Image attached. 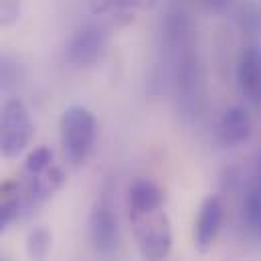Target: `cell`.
Segmentation results:
<instances>
[{"label": "cell", "mask_w": 261, "mask_h": 261, "mask_svg": "<svg viewBox=\"0 0 261 261\" xmlns=\"http://www.w3.org/2000/svg\"><path fill=\"white\" fill-rule=\"evenodd\" d=\"M20 18V0H0V27H12Z\"/></svg>", "instance_id": "obj_17"}, {"label": "cell", "mask_w": 261, "mask_h": 261, "mask_svg": "<svg viewBox=\"0 0 261 261\" xmlns=\"http://www.w3.org/2000/svg\"><path fill=\"white\" fill-rule=\"evenodd\" d=\"M251 116L243 106H233L229 108L219 124V136L223 140V144L227 146H237L249 140L251 136Z\"/></svg>", "instance_id": "obj_8"}, {"label": "cell", "mask_w": 261, "mask_h": 261, "mask_svg": "<svg viewBox=\"0 0 261 261\" xmlns=\"http://www.w3.org/2000/svg\"><path fill=\"white\" fill-rule=\"evenodd\" d=\"M24 81V65L14 53L0 51V95H14Z\"/></svg>", "instance_id": "obj_12"}, {"label": "cell", "mask_w": 261, "mask_h": 261, "mask_svg": "<svg viewBox=\"0 0 261 261\" xmlns=\"http://www.w3.org/2000/svg\"><path fill=\"white\" fill-rule=\"evenodd\" d=\"M65 182V174L59 166H49L47 170H43L41 174L31 176V182L27 187V200L29 204H41L45 200H49L55 195Z\"/></svg>", "instance_id": "obj_10"}, {"label": "cell", "mask_w": 261, "mask_h": 261, "mask_svg": "<svg viewBox=\"0 0 261 261\" xmlns=\"http://www.w3.org/2000/svg\"><path fill=\"white\" fill-rule=\"evenodd\" d=\"M158 6V0H99L93 6V12L114 20L130 22L134 12H148Z\"/></svg>", "instance_id": "obj_11"}, {"label": "cell", "mask_w": 261, "mask_h": 261, "mask_svg": "<svg viewBox=\"0 0 261 261\" xmlns=\"http://www.w3.org/2000/svg\"><path fill=\"white\" fill-rule=\"evenodd\" d=\"M164 204V193L162 189L148 178H138L130 187L128 193V206L130 215H146L162 208Z\"/></svg>", "instance_id": "obj_9"}, {"label": "cell", "mask_w": 261, "mask_h": 261, "mask_svg": "<svg viewBox=\"0 0 261 261\" xmlns=\"http://www.w3.org/2000/svg\"><path fill=\"white\" fill-rule=\"evenodd\" d=\"M89 237L97 253L112 255L120 243V223L110 196H101L89 215Z\"/></svg>", "instance_id": "obj_5"}, {"label": "cell", "mask_w": 261, "mask_h": 261, "mask_svg": "<svg viewBox=\"0 0 261 261\" xmlns=\"http://www.w3.org/2000/svg\"><path fill=\"white\" fill-rule=\"evenodd\" d=\"M59 136L65 158L71 164H81L93 150L97 122L95 116L83 106H71L61 114L59 120Z\"/></svg>", "instance_id": "obj_1"}, {"label": "cell", "mask_w": 261, "mask_h": 261, "mask_svg": "<svg viewBox=\"0 0 261 261\" xmlns=\"http://www.w3.org/2000/svg\"><path fill=\"white\" fill-rule=\"evenodd\" d=\"M225 219V204L217 195L206 196L198 208V217L195 223V247L200 253L213 249L217 235L223 227Z\"/></svg>", "instance_id": "obj_6"}, {"label": "cell", "mask_w": 261, "mask_h": 261, "mask_svg": "<svg viewBox=\"0 0 261 261\" xmlns=\"http://www.w3.org/2000/svg\"><path fill=\"white\" fill-rule=\"evenodd\" d=\"M138 251L144 261H162L172 251V227L168 215L158 208L146 215H130Z\"/></svg>", "instance_id": "obj_3"}, {"label": "cell", "mask_w": 261, "mask_h": 261, "mask_svg": "<svg viewBox=\"0 0 261 261\" xmlns=\"http://www.w3.org/2000/svg\"><path fill=\"white\" fill-rule=\"evenodd\" d=\"M106 43H108V35L101 27L85 24L77 29L65 47L67 63L75 69L95 65L106 51Z\"/></svg>", "instance_id": "obj_4"}, {"label": "cell", "mask_w": 261, "mask_h": 261, "mask_svg": "<svg viewBox=\"0 0 261 261\" xmlns=\"http://www.w3.org/2000/svg\"><path fill=\"white\" fill-rule=\"evenodd\" d=\"M243 221L251 227H261V178L251 182L241 200Z\"/></svg>", "instance_id": "obj_14"}, {"label": "cell", "mask_w": 261, "mask_h": 261, "mask_svg": "<svg viewBox=\"0 0 261 261\" xmlns=\"http://www.w3.org/2000/svg\"><path fill=\"white\" fill-rule=\"evenodd\" d=\"M208 10H213V12H223V10H227L229 6H231V2L233 0H200Z\"/></svg>", "instance_id": "obj_19"}, {"label": "cell", "mask_w": 261, "mask_h": 261, "mask_svg": "<svg viewBox=\"0 0 261 261\" xmlns=\"http://www.w3.org/2000/svg\"><path fill=\"white\" fill-rule=\"evenodd\" d=\"M49 166H53V152H51L47 146L35 148V150L27 156V162H24V170H27L31 176L41 174V172L47 170Z\"/></svg>", "instance_id": "obj_16"}, {"label": "cell", "mask_w": 261, "mask_h": 261, "mask_svg": "<svg viewBox=\"0 0 261 261\" xmlns=\"http://www.w3.org/2000/svg\"><path fill=\"white\" fill-rule=\"evenodd\" d=\"M237 85L243 97L261 103V47L249 45L237 61Z\"/></svg>", "instance_id": "obj_7"}, {"label": "cell", "mask_w": 261, "mask_h": 261, "mask_svg": "<svg viewBox=\"0 0 261 261\" xmlns=\"http://www.w3.org/2000/svg\"><path fill=\"white\" fill-rule=\"evenodd\" d=\"M53 249V233L47 227H35L27 237L29 261H47Z\"/></svg>", "instance_id": "obj_13"}, {"label": "cell", "mask_w": 261, "mask_h": 261, "mask_svg": "<svg viewBox=\"0 0 261 261\" xmlns=\"http://www.w3.org/2000/svg\"><path fill=\"white\" fill-rule=\"evenodd\" d=\"M18 213H20V202L16 198L0 200V233L8 229V225L18 217Z\"/></svg>", "instance_id": "obj_18"}, {"label": "cell", "mask_w": 261, "mask_h": 261, "mask_svg": "<svg viewBox=\"0 0 261 261\" xmlns=\"http://www.w3.org/2000/svg\"><path fill=\"white\" fill-rule=\"evenodd\" d=\"M235 18H237V24H239V29H241L243 33L255 35V33L261 31V12H259V8H257V4L251 2V0L243 2V4L237 8Z\"/></svg>", "instance_id": "obj_15"}, {"label": "cell", "mask_w": 261, "mask_h": 261, "mask_svg": "<svg viewBox=\"0 0 261 261\" xmlns=\"http://www.w3.org/2000/svg\"><path fill=\"white\" fill-rule=\"evenodd\" d=\"M35 136V124L27 103L10 97L0 106V156L6 160L18 158Z\"/></svg>", "instance_id": "obj_2"}, {"label": "cell", "mask_w": 261, "mask_h": 261, "mask_svg": "<svg viewBox=\"0 0 261 261\" xmlns=\"http://www.w3.org/2000/svg\"><path fill=\"white\" fill-rule=\"evenodd\" d=\"M259 178H261V168H259Z\"/></svg>", "instance_id": "obj_20"}]
</instances>
